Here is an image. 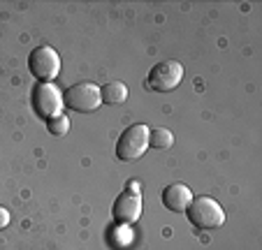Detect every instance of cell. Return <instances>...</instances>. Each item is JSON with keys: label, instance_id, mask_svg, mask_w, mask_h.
Here are the masks:
<instances>
[{"label": "cell", "instance_id": "cell-1", "mask_svg": "<svg viewBox=\"0 0 262 250\" xmlns=\"http://www.w3.org/2000/svg\"><path fill=\"white\" fill-rule=\"evenodd\" d=\"M148 134H151V130L146 125H142V123L125 128L123 134L119 137V142H116V157L121 162L139 160L148 148Z\"/></svg>", "mask_w": 262, "mask_h": 250}, {"label": "cell", "instance_id": "cell-2", "mask_svg": "<svg viewBox=\"0 0 262 250\" xmlns=\"http://www.w3.org/2000/svg\"><path fill=\"white\" fill-rule=\"evenodd\" d=\"M186 213H188V220L198 230H216L225 222V211L211 197H195Z\"/></svg>", "mask_w": 262, "mask_h": 250}, {"label": "cell", "instance_id": "cell-3", "mask_svg": "<svg viewBox=\"0 0 262 250\" xmlns=\"http://www.w3.org/2000/svg\"><path fill=\"white\" fill-rule=\"evenodd\" d=\"M63 93L58 90V86L51 81H40L33 88V109L35 113L45 121L60 116L63 113Z\"/></svg>", "mask_w": 262, "mask_h": 250}, {"label": "cell", "instance_id": "cell-4", "mask_svg": "<svg viewBox=\"0 0 262 250\" xmlns=\"http://www.w3.org/2000/svg\"><path fill=\"white\" fill-rule=\"evenodd\" d=\"M63 104L70 107L72 111L91 113L102 104V95H100V88L95 86V83L84 81V83H77V86H70V88L65 90Z\"/></svg>", "mask_w": 262, "mask_h": 250}, {"label": "cell", "instance_id": "cell-5", "mask_svg": "<svg viewBox=\"0 0 262 250\" xmlns=\"http://www.w3.org/2000/svg\"><path fill=\"white\" fill-rule=\"evenodd\" d=\"M28 70L37 81H54L60 72V56L51 47H37L28 56Z\"/></svg>", "mask_w": 262, "mask_h": 250}, {"label": "cell", "instance_id": "cell-6", "mask_svg": "<svg viewBox=\"0 0 262 250\" xmlns=\"http://www.w3.org/2000/svg\"><path fill=\"white\" fill-rule=\"evenodd\" d=\"M183 79V65L177 60H165L158 63L146 77V88L158 90V93H169L181 83Z\"/></svg>", "mask_w": 262, "mask_h": 250}, {"label": "cell", "instance_id": "cell-7", "mask_svg": "<svg viewBox=\"0 0 262 250\" xmlns=\"http://www.w3.org/2000/svg\"><path fill=\"white\" fill-rule=\"evenodd\" d=\"M112 213H114V218L121 225H133V222H137L139 216H142V195L125 190L123 195L116 197Z\"/></svg>", "mask_w": 262, "mask_h": 250}, {"label": "cell", "instance_id": "cell-8", "mask_svg": "<svg viewBox=\"0 0 262 250\" xmlns=\"http://www.w3.org/2000/svg\"><path fill=\"white\" fill-rule=\"evenodd\" d=\"M190 201H193V192L183 183H172L163 190V204L174 213H186Z\"/></svg>", "mask_w": 262, "mask_h": 250}, {"label": "cell", "instance_id": "cell-9", "mask_svg": "<svg viewBox=\"0 0 262 250\" xmlns=\"http://www.w3.org/2000/svg\"><path fill=\"white\" fill-rule=\"evenodd\" d=\"M102 104H123L128 100V86L123 81H112L104 88H100Z\"/></svg>", "mask_w": 262, "mask_h": 250}, {"label": "cell", "instance_id": "cell-10", "mask_svg": "<svg viewBox=\"0 0 262 250\" xmlns=\"http://www.w3.org/2000/svg\"><path fill=\"white\" fill-rule=\"evenodd\" d=\"M172 144H174V134L165 128H156L148 134V146H154V148H169Z\"/></svg>", "mask_w": 262, "mask_h": 250}, {"label": "cell", "instance_id": "cell-11", "mask_svg": "<svg viewBox=\"0 0 262 250\" xmlns=\"http://www.w3.org/2000/svg\"><path fill=\"white\" fill-rule=\"evenodd\" d=\"M47 130H49V134H54V137H65V134L70 132V118L65 116V113L51 118V121H47Z\"/></svg>", "mask_w": 262, "mask_h": 250}, {"label": "cell", "instance_id": "cell-12", "mask_svg": "<svg viewBox=\"0 0 262 250\" xmlns=\"http://www.w3.org/2000/svg\"><path fill=\"white\" fill-rule=\"evenodd\" d=\"M114 236H116L114 243L123 248V245H128L130 241H133V236H135V234H133V230H128V225H119V227L114 230ZM114 236H112V239H114Z\"/></svg>", "mask_w": 262, "mask_h": 250}, {"label": "cell", "instance_id": "cell-13", "mask_svg": "<svg viewBox=\"0 0 262 250\" xmlns=\"http://www.w3.org/2000/svg\"><path fill=\"white\" fill-rule=\"evenodd\" d=\"M7 225H10V211L5 206H0V230H5Z\"/></svg>", "mask_w": 262, "mask_h": 250}, {"label": "cell", "instance_id": "cell-14", "mask_svg": "<svg viewBox=\"0 0 262 250\" xmlns=\"http://www.w3.org/2000/svg\"><path fill=\"white\" fill-rule=\"evenodd\" d=\"M128 190H130V192H139V190H142V186H139L137 181H130V183H128Z\"/></svg>", "mask_w": 262, "mask_h": 250}]
</instances>
